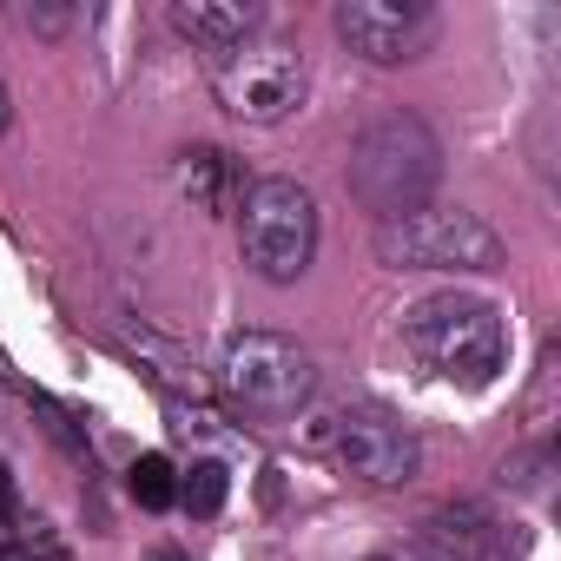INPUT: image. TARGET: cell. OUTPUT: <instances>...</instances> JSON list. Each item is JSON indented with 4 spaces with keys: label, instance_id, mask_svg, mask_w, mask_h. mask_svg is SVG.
I'll return each instance as SVG.
<instances>
[{
    "label": "cell",
    "instance_id": "6da1fadb",
    "mask_svg": "<svg viewBox=\"0 0 561 561\" xmlns=\"http://www.w3.org/2000/svg\"><path fill=\"white\" fill-rule=\"evenodd\" d=\"M403 344L423 364V377L456 390H489L508 364V318L476 291H436L403 311Z\"/></svg>",
    "mask_w": 561,
    "mask_h": 561
},
{
    "label": "cell",
    "instance_id": "7a4b0ae2",
    "mask_svg": "<svg viewBox=\"0 0 561 561\" xmlns=\"http://www.w3.org/2000/svg\"><path fill=\"white\" fill-rule=\"evenodd\" d=\"M443 179V139L416 119V113H377L357 139H351V159H344V185L364 211H377V225L403 218V211H423L430 192Z\"/></svg>",
    "mask_w": 561,
    "mask_h": 561
},
{
    "label": "cell",
    "instance_id": "3957f363",
    "mask_svg": "<svg viewBox=\"0 0 561 561\" xmlns=\"http://www.w3.org/2000/svg\"><path fill=\"white\" fill-rule=\"evenodd\" d=\"M238 244L264 285H298L318 251V198L298 179H257L238 211Z\"/></svg>",
    "mask_w": 561,
    "mask_h": 561
},
{
    "label": "cell",
    "instance_id": "277c9868",
    "mask_svg": "<svg viewBox=\"0 0 561 561\" xmlns=\"http://www.w3.org/2000/svg\"><path fill=\"white\" fill-rule=\"evenodd\" d=\"M305 443H311L318 456H331L337 469L377 482V489H403V482L423 469L416 436H410L390 410H377V403H337V410H318V416L305 423Z\"/></svg>",
    "mask_w": 561,
    "mask_h": 561
},
{
    "label": "cell",
    "instance_id": "5b68a950",
    "mask_svg": "<svg viewBox=\"0 0 561 561\" xmlns=\"http://www.w3.org/2000/svg\"><path fill=\"white\" fill-rule=\"evenodd\" d=\"M377 257L390 271H495L502 238L462 205H423L377 225Z\"/></svg>",
    "mask_w": 561,
    "mask_h": 561
},
{
    "label": "cell",
    "instance_id": "8992f818",
    "mask_svg": "<svg viewBox=\"0 0 561 561\" xmlns=\"http://www.w3.org/2000/svg\"><path fill=\"white\" fill-rule=\"evenodd\" d=\"M218 383L251 416H291L311 397V357L277 331H238L218 351Z\"/></svg>",
    "mask_w": 561,
    "mask_h": 561
},
{
    "label": "cell",
    "instance_id": "52a82bcc",
    "mask_svg": "<svg viewBox=\"0 0 561 561\" xmlns=\"http://www.w3.org/2000/svg\"><path fill=\"white\" fill-rule=\"evenodd\" d=\"M218 100L244 126H277L305 100V54L291 41H244L218 60Z\"/></svg>",
    "mask_w": 561,
    "mask_h": 561
},
{
    "label": "cell",
    "instance_id": "ba28073f",
    "mask_svg": "<svg viewBox=\"0 0 561 561\" xmlns=\"http://www.w3.org/2000/svg\"><path fill=\"white\" fill-rule=\"evenodd\" d=\"M337 34L351 41V54H364L377 67H397V60H410L423 47L430 21H423V8H410V0H344Z\"/></svg>",
    "mask_w": 561,
    "mask_h": 561
},
{
    "label": "cell",
    "instance_id": "9c48e42d",
    "mask_svg": "<svg viewBox=\"0 0 561 561\" xmlns=\"http://www.w3.org/2000/svg\"><path fill=\"white\" fill-rule=\"evenodd\" d=\"M502 554H515V541H502L476 508L436 515V522L416 535V548H410V561H502Z\"/></svg>",
    "mask_w": 561,
    "mask_h": 561
},
{
    "label": "cell",
    "instance_id": "30bf717a",
    "mask_svg": "<svg viewBox=\"0 0 561 561\" xmlns=\"http://www.w3.org/2000/svg\"><path fill=\"white\" fill-rule=\"evenodd\" d=\"M172 27L205 54H231L257 34V8L251 0H172Z\"/></svg>",
    "mask_w": 561,
    "mask_h": 561
},
{
    "label": "cell",
    "instance_id": "8fae6325",
    "mask_svg": "<svg viewBox=\"0 0 561 561\" xmlns=\"http://www.w3.org/2000/svg\"><path fill=\"white\" fill-rule=\"evenodd\" d=\"M126 489H133V502H139V508H172V502H179V469L152 449V456H139V462H133Z\"/></svg>",
    "mask_w": 561,
    "mask_h": 561
},
{
    "label": "cell",
    "instance_id": "7c38bea8",
    "mask_svg": "<svg viewBox=\"0 0 561 561\" xmlns=\"http://www.w3.org/2000/svg\"><path fill=\"white\" fill-rule=\"evenodd\" d=\"M0 561H67V548L41 522H0Z\"/></svg>",
    "mask_w": 561,
    "mask_h": 561
},
{
    "label": "cell",
    "instance_id": "4fadbf2b",
    "mask_svg": "<svg viewBox=\"0 0 561 561\" xmlns=\"http://www.w3.org/2000/svg\"><path fill=\"white\" fill-rule=\"evenodd\" d=\"M225 495H231V476H225L218 462H198V469L185 476V489H179V502H185L192 515H218Z\"/></svg>",
    "mask_w": 561,
    "mask_h": 561
},
{
    "label": "cell",
    "instance_id": "5bb4252c",
    "mask_svg": "<svg viewBox=\"0 0 561 561\" xmlns=\"http://www.w3.org/2000/svg\"><path fill=\"white\" fill-rule=\"evenodd\" d=\"M218 179H225V152H185V165H179V185H185V198L211 205Z\"/></svg>",
    "mask_w": 561,
    "mask_h": 561
},
{
    "label": "cell",
    "instance_id": "9a60e30c",
    "mask_svg": "<svg viewBox=\"0 0 561 561\" xmlns=\"http://www.w3.org/2000/svg\"><path fill=\"white\" fill-rule=\"evenodd\" d=\"M14 508H21V489H14L8 462H0V522H14Z\"/></svg>",
    "mask_w": 561,
    "mask_h": 561
},
{
    "label": "cell",
    "instance_id": "2e32d148",
    "mask_svg": "<svg viewBox=\"0 0 561 561\" xmlns=\"http://www.w3.org/2000/svg\"><path fill=\"white\" fill-rule=\"evenodd\" d=\"M27 27H41V34H60V27H67V14H54V8H27Z\"/></svg>",
    "mask_w": 561,
    "mask_h": 561
},
{
    "label": "cell",
    "instance_id": "e0dca14e",
    "mask_svg": "<svg viewBox=\"0 0 561 561\" xmlns=\"http://www.w3.org/2000/svg\"><path fill=\"white\" fill-rule=\"evenodd\" d=\"M14 126V93H8V80H0V133Z\"/></svg>",
    "mask_w": 561,
    "mask_h": 561
},
{
    "label": "cell",
    "instance_id": "ac0fdd59",
    "mask_svg": "<svg viewBox=\"0 0 561 561\" xmlns=\"http://www.w3.org/2000/svg\"><path fill=\"white\" fill-rule=\"evenodd\" d=\"M146 561H192V554H179V548H152Z\"/></svg>",
    "mask_w": 561,
    "mask_h": 561
},
{
    "label": "cell",
    "instance_id": "d6986e66",
    "mask_svg": "<svg viewBox=\"0 0 561 561\" xmlns=\"http://www.w3.org/2000/svg\"><path fill=\"white\" fill-rule=\"evenodd\" d=\"M370 561H377V554H370Z\"/></svg>",
    "mask_w": 561,
    "mask_h": 561
}]
</instances>
